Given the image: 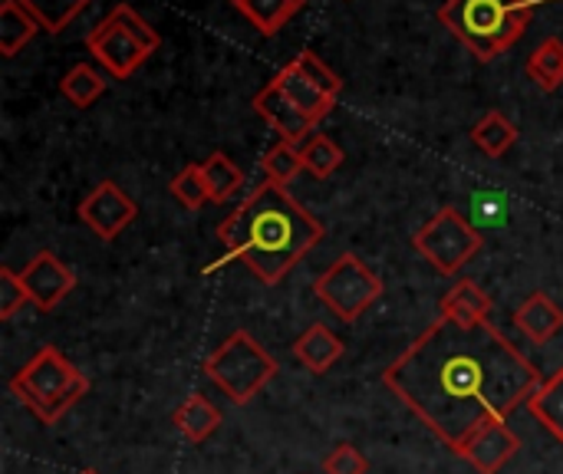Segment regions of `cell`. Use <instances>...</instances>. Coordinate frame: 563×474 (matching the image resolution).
I'll return each mask as SVG.
<instances>
[{
  "mask_svg": "<svg viewBox=\"0 0 563 474\" xmlns=\"http://www.w3.org/2000/svg\"><path fill=\"white\" fill-rule=\"evenodd\" d=\"M30 304V294L20 280V271L0 267V320H13Z\"/></svg>",
  "mask_w": 563,
  "mask_h": 474,
  "instance_id": "obj_31",
  "label": "cell"
},
{
  "mask_svg": "<svg viewBox=\"0 0 563 474\" xmlns=\"http://www.w3.org/2000/svg\"><path fill=\"white\" fill-rule=\"evenodd\" d=\"M172 422H175V429H178L188 442L201 445V442H208V439L221 429L224 416H221V409H218L208 396L195 393V396H188V399L175 409Z\"/></svg>",
  "mask_w": 563,
  "mask_h": 474,
  "instance_id": "obj_17",
  "label": "cell"
},
{
  "mask_svg": "<svg viewBox=\"0 0 563 474\" xmlns=\"http://www.w3.org/2000/svg\"><path fill=\"white\" fill-rule=\"evenodd\" d=\"M468 221L478 231L508 224V198L501 191H472V218Z\"/></svg>",
  "mask_w": 563,
  "mask_h": 474,
  "instance_id": "obj_29",
  "label": "cell"
},
{
  "mask_svg": "<svg viewBox=\"0 0 563 474\" xmlns=\"http://www.w3.org/2000/svg\"><path fill=\"white\" fill-rule=\"evenodd\" d=\"M528 76L544 89L554 92L563 86V40L561 36H548L528 59Z\"/></svg>",
  "mask_w": 563,
  "mask_h": 474,
  "instance_id": "obj_24",
  "label": "cell"
},
{
  "mask_svg": "<svg viewBox=\"0 0 563 474\" xmlns=\"http://www.w3.org/2000/svg\"><path fill=\"white\" fill-rule=\"evenodd\" d=\"M43 26V33H63L92 0H20Z\"/></svg>",
  "mask_w": 563,
  "mask_h": 474,
  "instance_id": "obj_25",
  "label": "cell"
},
{
  "mask_svg": "<svg viewBox=\"0 0 563 474\" xmlns=\"http://www.w3.org/2000/svg\"><path fill=\"white\" fill-rule=\"evenodd\" d=\"M383 277L356 254H340L317 280L313 294L317 300L340 317L343 323H356L379 297H383Z\"/></svg>",
  "mask_w": 563,
  "mask_h": 474,
  "instance_id": "obj_8",
  "label": "cell"
},
{
  "mask_svg": "<svg viewBox=\"0 0 563 474\" xmlns=\"http://www.w3.org/2000/svg\"><path fill=\"white\" fill-rule=\"evenodd\" d=\"M106 76L89 63H76L63 79H59V92L76 106V109H89L102 92H106Z\"/></svg>",
  "mask_w": 563,
  "mask_h": 474,
  "instance_id": "obj_23",
  "label": "cell"
},
{
  "mask_svg": "<svg viewBox=\"0 0 563 474\" xmlns=\"http://www.w3.org/2000/svg\"><path fill=\"white\" fill-rule=\"evenodd\" d=\"M439 313L452 317L459 323H478V320H492V297L468 277L455 280L442 300H439Z\"/></svg>",
  "mask_w": 563,
  "mask_h": 474,
  "instance_id": "obj_16",
  "label": "cell"
},
{
  "mask_svg": "<svg viewBox=\"0 0 563 474\" xmlns=\"http://www.w3.org/2000/svg\"><path fill=\"white\" fill-rule=\"evenodd\" d=\"M76 214L99 241H115L139 218V205L112 178H106L79 201Z\"/></svg>",
  "mask_w": 563,
  "mask_h": 474,
  "instance_id": "obj_9",
  "label": "cell"
},
{
  "mask_svg": "<svg viewBox=\"0 0 563 474\" xmlns=\"http://www.w3.org/2000/svg\"><path fill=\"white\" fill-rule=\"evenodd\" d=\"M521 449V439L508 426V419H492L482 429H475L465 445L455 452L462 462H468L478 474H498Z\"/></svg>",
  "mask_w": 563,
  "mask_h": 474,
  "instance_id": "obj_11",
  "label": "cell"
},
{
  "mask_svg": "<svg viewBox=\"0 0 563 474\" xmlns=\"http://www.w3.org/2000/svg\"><path fill=\"white\" fill-rule=\"evenodd\" d=\"M254 112L280 135V142H290V145H303L310 139V132L317 129V122L307 119L274 79L254 96Z\"/></svg>",
  "mask_w": 563,
  "mask_h": 474,
  "instance_id": "obj_12",
  "label": "cell"
},
{
  "mask_svg": "<svg viewBox=\"0 0 563 474\" xmlns=\"http://www.w3.org/2000/svg\"><path fill=\"white\" fill-rule=\"evenodd\" d=\"M472 142L475 148H482L488 158H501L505 152H511V145L518 142V125L501 115V112H485L475 129H472Z\"/></svg>",
  "mask_w": 563,
  "mask_h": 474,
  "instance_id": "obj_21",
  "label": "cell"
},
{
  "mask_svg": "<svg viewBox=\"0 0 563 474\" xmlns=\"http://www.w3.org/2000/svg\"><path fill=\"white\" fill-rule=\"evenodd\" d=\"M172 195L175 201L185 208V211H198L211 201V191H208V181H205V172L201 165H185L175 178H172Z\"/></svg>",
  "mask_w": 563,
  "mask_h": 474,
  "instance_id": "obj_28",
  "label": "cell"
},
{
  "mask_svg": "<svg viewBox=\"0 0 563 474\" xmlns=\"http://www.w3.org/2000/svg\"><path fill=\"white\" fill-rule=\"evenodd\" d=\"M383 386L459 452L475 429L525 406L541 370L492 320L439 317L386 366Z\"/></svg>",
  "mask_w": 563,
  "mask_h": 474,
  "instance_id": "obj_1",
  "label": "cell"
},
{
  "mask_svg": "<svg viewBox=\"0 0 563 474\" xmlns=\"http://www.w3.org/2000/svg\"><path fill=\"white\" fill-rule=\"evenodd\" d=\"M20 280H23V287H26V294H30V304H33L36 310H43V313L56 310V307L73 294V287H76L73 267H69L63 257H56L53 251L33 254V257L23 264Z\"/></svg>",
  "mask_w": 563,
  "mask_h": 474,
  "instance_id": "obj_10",
  "label": "cell"
},
{
  "mask_svg": "<svg viewBox=\"0 0 563 474\" xmlns=\"http://www.w3.org/2000/svg\"><path fill=\"white\" fill-rule=\"evenodd\" d=\"M416 254L432 264L442 277H459L468 261L485 247L482 231L459 211V208H442L435 211L412 238Z\"/></svg>",
  "mask_w": 563,
  "mask_h": 474,
  "instance_id": "obj_7",
  "label": "cell"
},
{
  "mask_svg": "<svg viewBox=\"0 0 563 474\" xmlns=\"http://www.w3.org/2000/svg\"><path fill=\"white\" fill-rule=\"evenodd\" d=\"M224 261H241L264 284H280L320 241L323 224L287 191V185L261 181L218 224Z\"/></svg>",
  "mask_w": 563,
  "mask_h": 474,
  "instance_id": "obj_2",
  "label": "cell"
},
{
  "mask_svg": "<svg viewBox=\"0 0 563 474\" xmlns=\"http://www.w3.org/2000/svg\"><path fill=\"white\" fill-rule=\"evenodd\" d=\"M343 353H346L343 340H340L327 323H313V327H307V330L297 337V343H294V356H297V363H300L307 373H313V376L330 373V370L343 360Z\"/></svg>",
  "mask_w": 563,
  "mask_h": 474,
  "instance_id": "obj_13",
  "label": "cell"
},
{
  "mask_svg": "<svg viewBox=\"0 0 563 474\" xmlns=\"http://www.w3.org/2000/svg\"><path fill=\"white\" fill-rule=\"evenodd\" d=\"M439 20L478 63H492L528 30L531 7L525 0H445L439 7Z\"/></svg>",
  "mask_w": 563,
  "mask_h": 474,
  "instance_id": "obj_3",
  "label": "cell"
},
{
  "mask_svg": "<svg viewBox=\"0 0 563 474\" xmlns=\"http://www.w3.org/2000/svg\"><path fill=\"white\" fill-rule=\"evenodd\" d=\"M274 82H277V86L287 92V99H290L307 119H313V122H323V119L333 112V106H336V99L327 96L320 86H313V82L300 73L297 63H287V66L274 76Z\"/></svg>",
  "mask_w": 563,
  "mask_h": 474,
  "instance_id": "obj_15",
  "label": "cell"
},
{
  "mask_svg": "<svg viewBox=\"0 0 563 474\" xmlns=\"http://www.w3.org/2000/svg\"><path fill=\"white\" fill-rule=\"evenodd\" d=\"M86 46L112 79H129L158 49V30L135 7L115 3L112 13L89 30Z\"/></svg>",
  "mask_w": 563,
  "mask_h": 474,
  "instance_id": "obj_6",
  "label": "cell"
},
{
  "mask_svg": "<svg viewBox=\"0 0 563 474\" xmlns=\"http://www.w3.org/2000/svg\"><path fill=\"white\" fill-rule=\"evenodd\" d=\"M261 168H264V178L277 185H290L300 172H307L300 145H290V142H277L274 148H267L261 158Z\"/></svg>",
  "mask_w": 563,
  "mask_h": 474,
  "instance_id": "obj_27",
  "label": "cell"
},
{
  "mask_svg": "<svg viewBox=\"0 0 563 474\" xmlns=\"http://www.w3.org/2000/svg\"><path fill=\"white\" fill-rule=\"evenodd\" d=\"M201 172H205V181H208V191H211V201L214 205H224L231 201L241 185H244V172L238 168L234 158H228L224 152H211L205 162H201Z\"/></svg>",
  "mask_w": 563,
  "mask_h": 474,
  "instance_id": "obj_22",
  "label": "cell"
},
{
  "mask_svg": "<svg viewBox=\"0 0 563 474\" xmlns=\"http://www.w3.org/2000/svg\"><path fill=\"white\" fill-rule=\"evenodd\" d=\"M297 66H300V73L313 82V86H320L327 96H333V99H340V92H343V79L317 56V53H310V49H303L297 59H294Z\"/></svg>",
  "mask_w": 563,
  "mask_h": 474,
  "instance_id": "obj_30",
  "label": "cell"
},
{
  "mask_svg": "<svg viewBox=\"0 0 563 474\" xmlns=\"http://www.w3.org/2000/svg\"><path fill=\"white\" fill-rule=\"evenodd\" d=\"M528 412L544 426V432L563 442V370L541 379V386L528 399Z\"/></svg>",
  "mask_w": 563,
  "mask_h": 474,
  "instance_id": "obj_20",
  "label": "cell"
},
{
  "mask_svg": "<svg viewBox=\"0 0 563 474\" xmlns=\"http://www.w3.org/2000/svg\"><path fill=\"white\" fill-rule=\"evenodd\" d=\"M515 327L521 330V337L528 343L544 346L563 330V310L544 290H538L515 310Z\"/></svg>",
  "mask_w": 563,
  "mask_h": 474,
  "instance_id": "obj_14",
  "label": "cell"
},
{
  "mask_svg": "<svg viewBox=\"0 0 563 474\" xmlns=\"http://www.w3.org/2000/svg\"><path fill=\"white\" fill-rule=\"evenodd\" d=\"M369 472V459L350 445V442H340L333 445V452L323 459V474H366Z\"/></svg>",
  "mask_w": 563,
  "mask_h": 474,
  "instance_id": "obj_32",
  "label": "cell"
},
{
  "mask_svg": "<svg viewBox=\"0 0 563 474\" xmlns=\"http://www.w3.org/2000/svg\"><path fill=\"white\" fill-rule=\"evenodd\" d=\"M277 360L247 330H234L205 360V376L228 396L231 406H251L277 379Z\"/></svg>",
  "mask_w": 563,
  "mask_h": 474,
  "instance_id": "obj_5",
  "label": "cell"
},
{
  "mask_svg": "<svg viewBox=\"0 0 563 474\" xmlns=\"http://www.w3.org/2000/svg\"><path fill=\"white\" fill-rule=\"evenodd\" d=\"M10 393L43 422L56 426L86 393L89 379L56 350V346H40L13 376H10Z\"/></svg>",
  "mask_w": 563,
  "mask_h": 474,
  "instance_id": "obj_4",
  "label": "cell"
},
{
  "mask_svg": "<svg viewBox=\"0 0 563 474\" xmlns=\"http://www.w3.org/2000/svg\"><path fill=\"white\" fill-rule=\"evenodd\" d=\"M231 7H234L261 36H277V33L307 7V0H231Z\"/></svg>",
  "mask_w": 563,
  "mask_h": 474,
  "instance_id": "obj_18",
  "label": "cell"
},
{
  "mask_svg": "<svg viewBox=\"0 0 563 474\" xmlns=\"http://www.w3.org/2000/svg\"><path fill=\"white\" fill-rule=\"evenodd\" d=\"M40 30H43L40 20L20 0H0V53L3 56H16Z\"/></svg>",
  "mask_w": 563,
  "mask_h": 474,
  "instance_id": "obj_19",
  "label": "cell"
},
{
  "mask_svg": "<svg viewBox=\"0 0 563 474\" xmlns=\"http://www.w3.org/2000/svg\"><path fill=\"white\" fill-rule=\"evenodd\" d=\"M300 155H303V168L313 175V178H330L340 165H343V148L330 139V135H323V132H317V135H310L303 145H300Z\"/></svg>",
  "mask_w": 563,
  "mask_h": 474,
  "instance_id": "obj_26",
  "label": "cell"
},
{
  "mask_svg": "<svg viewBox=\"0 0 563 474\" xmlns=\"http://www.w3.org/2000/svg\"><path fill=\"white\" fill-rule=\"evenodd\" d=\"M79 474H99V472H92V469H82V472Z\"/></svg>",
  "mask_w": 563,
  "mask_h": 474,
  "instance_id": "obj_33",
  "label": "cell"
}]
</instances>
